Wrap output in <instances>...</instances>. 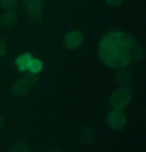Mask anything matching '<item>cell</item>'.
<instances>
[{"instance_id": "obj_1", "label": "cell", "mask_w": 146, "mask_h": 152, "mask_svg": "<svg viewBox=\"0 0 146 152\" xmlns=\"http://www.w3.org/2000/svg\"><path fill=\"white\" fill-rule=\"evenodd\" d=\"M101 61L112 67L121 69L143 58V49L132 35L124 31H109L99 42Z\"/></svg>"}, {"instance_id": "obj_2", "label": "cell", "mask_w": 146, "mask_h": 152, "mask_svg": "<svg viewBox=\"0 0 146 152\" xmlns=\"http://www.w3.org/2000/svg\"><path fill=\"white\" fill-rule=\"evenodd\" d=\"M134 97V89L129 85H121L118 89H115L110 96V107L116 110H124L126 107L131 104V100Z\"/></svg>"}, {"instance_id": "obj_3", "label": "cell", "mask_w": 146, "mask_h": 152, "mask_svg": "<svg viewBox=\"0 0 146 152\" xmlns=\"http://www.w3.org/2000/svg\"><path fill=\"white\" fill-rule=\"evenodd\" d=\"M105 124L109 126V129L115 132H120L126 127L127 124V116L124 115L123 110H116V108H112L107 116H105Z\"/></svg>"}, {"instance_id": "obj_4", "label": "cell", "mask_w": 146, "mask_h": 152, "mask_svg": "<svg viewBox=\"0 0 146 152\" xmlns=\"http://www.w3.org/2000/svg\"><path fill=\"white\" fill-rule=\"evenodd\" d=\"M63 44L66 49L69 50H76L83 44V33L80 30H71L65 35L63 38Z\"/></svg>"}, {"instance_id": "obj_5", "label": "cell", "mask_w": 146, "mask_h": 152, "mask_svg": "<svg viewBox=\"0 0 146 152\" xmlns=\"http://www.w3.org/2000/svg\"><path fill=\"white\" fill-rule=\"evenodd\" d=\"M30 82L27 80L25 77H22V78H18L14 83H13V86H11V93H13L14 96H24L30 91Z\"/></svg>"}, {"instance_id": "obj_6", "label": "cell", "mask_w": 146, "mask_h": 152, "mask_svg": "<svg viewBox=\"0 0 146 152\" xmlns=\"http://www.w3.org/2000/svg\"><path fill=\"white\" fill-rule=\"evenodd\" d=\"M0 24H2L5 28H13V27L18 24V14L16 11H5V13L0 16Z\"/></svg>"}, {"instance_id": "obj_7", "label": "cell", "mask_w": 146, "mask_h": 152, "mask_svg": "<svg viewBox=\"0 0 146 152\" xmlns=\"http://www.w3.org/2000/svg\"><path fill=\"white\" fill-rule=\"evenodd\" d=\"M115 71H116L115 78H116V82L120 83V85H129V83H131L134 74H132V71L129 69V67H121V69H115Z\"/></svg>"}, {"instance_id": "obj_8", "label": "cell", "mask_w": 146, "mask_h": 152, "mask_svg": "<svg viewBox=\"0 0 146 152\" xmlns=\"http://www.w3.org/2000/svg\"><path fill=\"white\" fill-rule=\"evenodd\" d=\"M94 140H96V132H94L91 127H83L82 130L79 132V141L82 144H91Z\"/></svg>"}, {"instance_id": "obj_9", "label": "cell", "mask_w": 146, "mask_h": 152, "mask_svg": "<svg viewBox=\"0 0 146 152\" xmlns=\"http://www.w3.org/2000/svg\"><path fill=\"white\" fill-rule=\"evenodd\" d=\"M33 58V55L25 52V53H21L18 58H16V67H18V71L21 72H27V69H29V63L30 60Z\"/></svg>"}, {"instance_id": "obj_10", "label": "cell", "mask_w": 146, "mask_h": 152, "mask_svg": "<svg viewBox=\"0 0 146 152\" xmlns=\"http://www.w3.org/2000/svg\"><path fill=\"white\" fill-rule=\"evenodd\" d=\"M24 2H25L27 10L30 11V14L32 16L35 14L38 18L39 13H41V8H43V0H24Z\"/></svg>"}, {"instance_id": "obj_11", "label": "cell", "mask_w": 146, "mask_h": 152, "mask_svg": "<svg viewBox=\"0 0 146 152\" xmlns=\"http://www.w3.org/2000/svg\"><path fill=\"white\" fill-rule=\"evenodd\" d=\"M43 69H44V63H43V61L39 60V58H35V57H33V58L30 60V63H29V69H27V72L38 75Z\"/></svg>"}, {"instance_id": "obj_12", "label": "cell", "mask_w": 146, "mask_h": 152, "mask_svg": "<svg viewBox=\"0 0 146 152\" xmlns=\"http://www.w3.org/2000/svg\"><path fill=\"white\" fill-rule=\"evenodd\" d=\"M19 7V0H0V8L3 11H13Z\"/></svg>"}, {"instance_id": "obj_13", "label": "cell", "mask_w": 146, "mask_h": 152, "mask_svg": "<svg viewBox=\"0 0 146 152\" xmlns=\"http://www.w3.org/2000/svg\"><path fill=\"white\" fill-rule=\"evenodd\" d=\"M10 152H30V146L25 141H16L13 146H11Z\"/></svg>"}, {"instance_id": "obj_14", "label": "cell", "mask_w": 146, "mask_h": 152, "mask_svg": "<svg viewBox=\"0 0 146 152\" xmlns=\"http://www.w3.org/2000/svg\"><path fill=\"white\" fill-rule=\"evenodd\" d=\"M104 3L107 5V7L118 8V7H121V5L124 3V0H104Z\"/></svg>"}, {"instance_id": "obj_15", "label": "cell", "mask_w": 146, "mask_h": 152, "mask_svg": "<svg viewBox=\"0 0 146 152\" xmlns=\"http://www.w3.org/2000/svg\"><path fill=\"white\" fill-rule=\"evenodd\" d=\"M7 50H8L7 42H5V39H3V38H0V58H2V57H5V53H7Z\"/></svg>"}, {"instance_id": "obj_16", "label": "cell", "mask_w": 146, "mask_h": 152, "mask_svg": "<svg viewBox=\"0 0 146 152\" xmlns=\"http://www.w3.org/2000/svg\"><path fill=\"white\" fill-rule=\"evenodd\" d=\"M2 127H3V116L0 115V130H2Z\"/></svg>"}, {"instance_id": "obj_17", "label": "cell", "mask_w": 146, "mask_h": 152, "mask_svg": "<svg viewBox=\"0 0 146 152\" xmlns=\"http://www.w3.org/2000/svg\"><path fill=\"white\" fill-rule=\"evenodd\" d=\"M49 152H61V151H58V149H50Z\"/></svg>"}]
</instances>
